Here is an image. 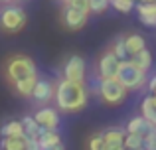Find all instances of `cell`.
Segmentation results:
<instances>
[{"instance_id":"1","label":"cell","mask_w":156,"mask_h":150,"mask_svg":"<svg viewBox=\"0 0 156 150\" xmlns=\"http://www.w3.org/2000/svg\"><path fill=\"white\" fill-rule=\"evenodd\" d=\"M4 77L6 81L14 87V91L18 93L20 97L28 99L32 93V87H34L36 79H38V69H36V63L32 61L28 55L16 54L12 58L6 59L4 63Z\"/></svg>"},{"instance_id":"2","label":"cell","mask_w":156,"mask_h":150,"mask_svg":"<svg viewBox=\"0 0 156 150\" xmlns=\"http://www.w3.org/2000/svg\"><path fill=\"white\" fill-rule=\"evenodd\" d=\"M87 87L85 81H69L61 79L55 85L53 101L57 105V111L61 113H77L87 105Z\"/></svg>"},{"instance_id":"3","label":"cell","mask_w":156,"mask_h":150,"mask_svg":"<svg viewBox=\"0 0 156 150\" xmlns=\"http://www.w3.org/2000/svg\"><path fill=\"white\" fill-rule=\"evenodd\" d=\"M89 16V6H87V0H73V2L63 4V10H61V22L67 30L77 32L87 24Z\"/></svg>"},{"instance_id":"4","label":"cell","mask_w":156,"mask_h":150,"mask_svg":"<svg viewBox=\"0 0 156 150\" xmlns=\"http://www.w3.org/2000/svg\"><path fill=\"white\" fill-rule=\"evenodd\" d=\"M28 22L26 10L22 6H16V4H8L2 8L0 12V30L6 32V34H16L20 32Z\"/></svg>"},{"instance_id":"5","label":"cell","mask_w":156,"mask_h":150,"mask_svg":"<svg viewBox=\"0 0 156 150\" xmlns=\"http://www.w3.org/2000/svg\"><path fill=\"white\" fill-rule=\"evenodd\" d=\"M115 77L122 83V87H125L126 91H129V89H140L142 85L146 83V71L140 69L138 65H134L130 59L129 61H121Z\"/></svg>"},{"instance_id":"6","label":"cell","mask_w":156,"mask_h":150,"mask_svg":"<svg viewBox=\"0 0 156 150\" xmlns=\"http://www.w3.org/2000/svg\"><path fill=\"white\" fill-rule=\"evenodd\" d=\"M99 97L107 105H119L125 101L126 89L122 87V83L117 77H103L99 81Z\"/></svg>"},{"instance_id":"7","label":"cell","mask_w":156,"mask_h":150,"mask_svg":"<svg viewBox=\"0 0 156 150\" xmlns=\"http://www.w3.org/2000/svg\"><path fill=\"white\" fill-rule=\"evenodd\" d=\"M53 91H55V85L48 79H36L34 87H32L30 97L40 105H48L50 101H53Z\"/></svg>"},{"instance_id":"8","label":"cell","mask_w":156,"mask_h":150,"mask_svg":"<svg viewBox=\"0 0 156 150\" xmlns=\"http://www.w3.org/2000/svg\"><path fill=\"white\" fill-rule=\"evenodd\" d=\"M63 79L85 81V59L81 55H71L63 65Z\"/></svg>"},{"instance_id":"9","label":"cell","mask_w":156,"mask_h":150,"mask_svg":"<svg viewBox=\"0 0 156 150\" xmlns=\"http://www.w3.org/2000/svg\"><path fill=\"white\" fill-rule=\"evenodd\" d=\"M119 65H121V61H119L117 55H115L111 50L105 51V54L99 58V61H97V73H99V79H103V77H115L117 75Z\"/></svg>"},{"instance_id":"10","label":"cell","mask_w":156,"mask_h":150,"mask_svg":"<svg viewBox=\"0 0 156 150\" xmlns=\"http://www.w3.org/2000/svg\"><path fill=\"white\" fill-rule=\"evenodd\" d=\"M34 119L42 128H57V124H59V113H57L55 109H51V107L46 105V107H42V109L36 111Z\"/></svg>"},{"instance_id":"11","label":"cell","mask_w":156,"mask_h":150,"mask_svg":"<svg viewBox=\"0 0 156 150\" xmlns=\"http://www.w3.org/2000/svg\"><path fill=\"white\" fill-rule=\"evenodd\" d=\"M133 10H136L140 22L144 24L146 28L156 26V2H134Z\"/></svg>"},{"instance_id":"12","label":"cell","mask_w":156,"mask_h":150,"mask_svg":"<svg viewBox=\"0 0 156 150\" xmlns=\"http://www.w3.org/2000/svg\"><path fill=\"white\" fill-rule=\"evenodd\" d=\"M103 134V150H122V138H125V128L113 127L101 132Z\"/></svg>"},{"instance_id":"13","label":"cell","mask_w":156,"mask_h":150,"mask_svg":"<svg viewBox=\"0 0 156 150\" xmlns=\"http://www.w3.org/2000/svg\"><path fill=\"white\" fill-rule=\"evenodd\" d=\"M154 131H156L154 123L146 120L144 117H134V119L126 124L125 132H136V134H140V136H146V134H150V132H154Z\"/></svg>"},{"instance_id":"14","label":"cell","mask_w":156,"mask_h":150,"mask_svg":"<svg viewBox=\"0 0 156 150\" xmlns=\"http://www.w3.org/2000/svg\"><path fill=\"white\" fill-rule=\"evenodd\" d=\"M36 142H38L40 148H44V146H51V144L61 142V138L55 128H40L38 136H36Z\"/></svg>"},{"instance_id":"15","label":"cell","mask_w":156,"mask_h":150,"mask_svg":"<svg viewBox=\"0 0 156 150\" xmlns=\"http://www.w3.org/2000/svg\"><path fill=\"white\" fill-rule=\"evenodd\" d=\"M28 138L26 136H2V142H0V148L2 150H26Z\"/></svg>"},{"instance_id":"16","label":"cell","mask_w":156,"mask_h":150,"mask_svg":"<svg viewBox=\"0 0 156 150\" xmlns=\"http://www.w3.org/2000/svg\"><path fill=\"white\" fill-rule=\"evenodd\" d=\"M140 113H142V117H144L146 120H150V123L156 124V101H154L152 93L144 97V101H142V107H140Z\"/></svg>"},{"instance_id":"17","label":"cell","mask_w":156,"mask_h":150,"mask_svg":"<svg viewBox=\"0 0 156 150\" xmlns=\"http://www.w3.org/2000/svg\"><path fill=\"white\" fill-rule=\"evenodd\" d=\"M130 61H133L134 65H138L140 69L148 71L150 65H152V55H150V51L144 47V50H140V51H136V54L130 55Z\"/></svg>"},{"instance_id":"18","label":"cell","mask_w":156,"mask_h":150,"mask_svg":"<svg viewBox=\"0 0 156 150\" xmlns=\"http://www.w3.org/2000/svg\"><path fill=\"white\" fill-rule=\"evenodd\" d=\"M122 40H125V46H126V50H129L130 55L146 47V42H144V38H142L140 34H130V36H126V38H122Z\"/></svg>"},{"instance_id":"19","label":"cell","mask_w":156,"mask_h":150,"mask_svg":"<svg viewBox=\"0 0 156 150\" xmlns=\"http://www.w3.org/2000/svg\"><path fill=\"white\" fill-rule=\"evenodd\" d=\"M20 123H22V131H24V136H26V138H36L38 132H40V128H42L38 123H36L34 117H24Z\"/></svg>"},{"instance_id":"20","label":"cell","mask_w":156,"mask_h":150,"mask_svg":"<svg viewBox=\"0 0 156 150\" xmlns=\"http://www.w3.org/2000/svg\"><path fill=\"white\" fill-rule=\"evenodd\" d=\"M142 138L144 136L136 134V132H126L122 138V146L129 150H142Z\"/></svg>"},{"instance_id":"21","label":"cell","mask_w":156,"mask_h":150,"mask_svg":"<svg viewBox=\"0 0 156 150\" xmlns=\"http://www.w3.org/2000/svg\"><path fill=\"white\" fill-rule=\"evenodd\" d=\"M111 51H113V54L119 58V61H129V59H130V54H129V50H126L125 40H122V38H117V40H115Z\"/></svg>"},{"instance_id":"22","label":"cell","mask_w":156,"mask_h":150,"mask_svg":"<svg viewBox=\"0 0 156 150\" xmlns=\"http://www.w3.org/2000/svg\"><path fill=\"white\" fill-rule=\"evenodd\" d=\"M0 134L2 136H22L24 134L22 123H20V120H10V123H6L0 128Z\"/></svg>"},{"instance_id":"23","label":"cell","mask_w":156,"mask_h":150,"mask_svg":"<svg viewBox=\"0 0 156 150\" xmlns=\"http://www.w3.org/2000/svg\"><path fill=\"white\" fill-rule=\"evenodd\" d=\"M109 4L117 12H122V14H129L134 8V0H109Z\"/></svg>"},{"instance_id":"24","label":"cell","mask_w":156,"mask_h":150,"mask_svg":"<svg viewBox=\"0 0 156 150\" xmlns=\"http://www.w3.org/2000/svg\"><path fill=\"white\" fill-rule=\"evenodd\" d=\"M87 6L91 14H103L109 8V0H87Z\"/></svg>"},{"instance_id":"25","label":"cell","mask_w":156,"mask_h":150,"mask_svg":"<svg viewBox=\"0 0 156 150\" xmlns=\"http://www.w3.org/2000/svg\"><path fill=\"white\" fill-rule=\"evenodd\" d=\"M87 148L89 150H103L105 148V144H103V134H93L91 138H89V142H87Z\"/></svg>"},{"instance_id":"26","label":"cell","mask_w":156,"mask_h":150,"mask_svg":"<svg viewBox=\"0 0 156 150\" xmlns=\"http://www.w3.org/2000/svg\"><path fill=\"white\" fill-rule=\"evenodd\" d=\"M142 150H156V131L142 138Z\"/></svg>"},{"instance_id":"27","label":"cell","mask_w":156,"mask_h":150,"mask_svg":"<svg viewBox=\"0 0 156 150\" xmlns=\"http://www.w3.org/2000/svg\"><path fill=\"white\" fill-rule=\"evenodd\" d=\"M40 150H65V148H63V144H61V142H57V144H51V146H44V148H40Z\"/></svg>"},{"instance_id":"28","label":"cell","mask_w":156,"mask_h":150,"mask_svg":"<svg viewBox=\"0 0 156 150\" xmlns=\"http://www.w3.org/2000/svg\"><path fill=\"white\" fill-rule=\"evenodd\" d=\"M154 89H156V77H152V79L148 81V91L154 93Z\"/></svg>"},{"instance_id":"29","label":"cell","mask_w":156,"mask_h":150,"mask_svg":"<svg viewBox=\"0 0 156 150\" xmlns=\"http://www.w3.org/2000/svg\"><path fill=\"white\" fill-rule=\"evenodd\" d=\"M61 4H67V2H73V0H59Z\"/></svg>"},{"instance_id":"30","label":"cell","mask_w":156,"mask_h":150,"mask_svg":"<svg viewBox=\"0 0 156 150\" xmlns=\"http://www.w3.org/2000/svg\"><path fill=\"white\" fill-rule=\"evenodd\" d=\"M12 2H26V0H12Z\"/></svg>"},{"instance_id":"31","label":"cell","mask_w":156,"mask_h":150,"mask_svg":"<svg viewBox=\"0 0 156 150\" xmlns=\"http://www.w3.org/2000/svg\"><path fill=\"white\" fill-rule=\"evenodd\" d=\"M0 2H12V0H0Z\"/></svg>"},{"instance_id":"32","label":"cell","mask_w":156,"mask_h":150,"mask_svg":"<svg viewBox=\"0 0 156 150\" xmlns=\"http://www.w3.org/2000/svg\"><path fill=\"white\" fill-rule=\"evenodd\" d=\"M122 150H129V148H125V146H122Z\"/></svg>"}]
</instances>
